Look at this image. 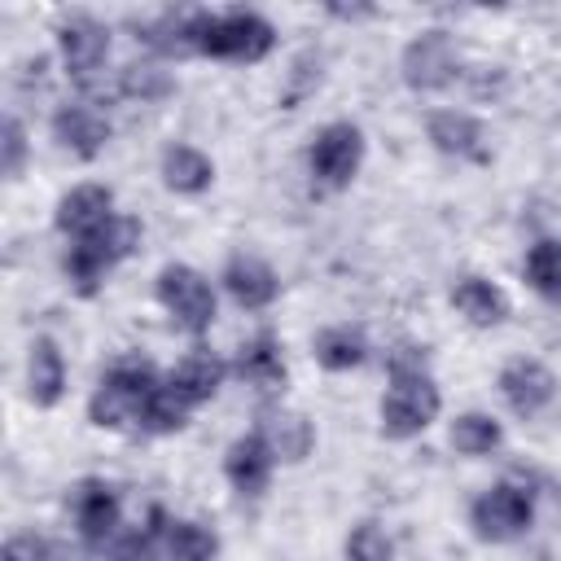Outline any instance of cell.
I'll return each mask as SVG.
<instances>
[{
  "label": "cell",
  "instance_id": "6da1fadb",
  "mask_svg": "<svg viewBox=\"0 0 561 561\" xmlns=\"http://www.w3.org/2000/svg\"><path fill=\"white\" fill-rule=\"evenodd\" d=\"M193 39H197V57L254 66L276 48V26L254 9H224V13L193 9Z\"/></svg>",
  "mask_w": 561,
  "mask_h": 561
},
{
  "label": "cell",
  "instance_id": "7a4b0ae2",
  "mask_svg": "<svg viewBox=\"0 0 561 561\" xmlns=\"http://www.w3.org/2000/svg\"><path fill=\"white\" fill-rule=\"evenodd\" d=\"M167 377H158V368L140 355H123L110 364V373L101 377V386L88 399V421L96 430H140V412L149 403V394L162 386Z\"/></svg>",
  "mask_w": 561,
  "mask_h": 561
},
{
  "label": "cell",
  "instance_id": "3957f363",
  "mask_svg": "<svg viewBox=\"0 0 561 561\" xmlns=\"http://www.w3.org/2000/svg\"><path fill=\"white\" fill-rule=\"evenodd\" d=\"M438 412H443V394L430 373H390V386L377 408L386 438H416L438 421Z\"/></svg>",
  "mask_w": 561,
  "mask_h": 561
},
{
  "label": "cell",
  "instance_id": "277c9868",
  "mask_svg": "<svg viewBox=\"0 0 561 561\" xmlns=\"http://www.w3.org/2000/svg\"><path fill=\"white\" fill-rule=\"evenodd\" d=\"M153 294H158L162 311L171 316V324L184 329L188 337H202V333L215 324L219 302H215L210 280H206L197 267H188V263H167V267L158 272V280H153Z\"/></svg>",
  "mask_w": 561,
  "mask_h": 561
},
{
  "label": "cell",
  "instance_id": "5b68a950",
  "mask_svg": "<svg viewBox=\"0 0 561 561\" xmlns=\"http://www.w3.org/2000/svg\"><path fill=\"white\" fill-rule=\"evenodd\" d=\"M57 53H61L66 75L83 88V96L96 101L101 96V70H105V57H110V26L96 22L92 13H75L57 26Z\"/></svg>",
  "mask_w": 561,
  "mask_h": 561
},
{
  "label": "cell",
  "instance_id": "8992f818",
  "mask_svg": "<svg viewBox=\"0 0 561 561\" xmlns=\"http://www.w3.org/2000/svg\"><path fill=\"white\" fill-rule=\"evenodd\" d=\"M530 522H535V495L522 482H495L469 508V526L482 543H513L530 530Z\"/></svg>",
  "mask_w": 561,
  "mask_h": 561
},
{
  "label": "cell",
  "instance_id": "52a82bcc",
  "mask_svg": "<svg viewBox=\"0 0 561 561\" xmlns=\"http://www.w3.org/2000/svg\"><path fill=\"white\" fill-rule=\"evenodd\" d=\"M399 75L412 92H443L451 88L465 66H460V48L447 31L430 26V31H416L408 44H403V57H399Z\"/></svg>",
  "mask_w": 561,
  "mask_h": 561
},
{
  "label": "cell",
  "instance_id": "ba28073f",
  "mask_svg": "<svg viewBox=\"0 0 561 561\" xmlns=\"http://www.w3.org/2000/svg\"><path fill=\"white\" fill-rule=\"evenodd\" d=\"M359 162H364V131L351 118L324 123L307 145V167H311L316 184H324V188H346L355 180Z\"/></svg>",
  "mask_w": 561,
  "mask_h": 561
},
{
  "label": "cell",
  "instance_id": "9c48e42d",
  "mask_svg": "<svg viewBox=\"0 0 561 561\" xmlns=\"http://www.w3.org/2000/svg\"><path fill=\"white\" fill-rule=\"evenodd\" d=\"M66 513L88 548H105L123 530V500L105 478H79L66 495Z\"/></svg>",
  "mask_w": 561,
  "mask_h": 561
},
{
  "label": "cell",
  "instance_id": "30bf717a",
  "mask_svg": "<svg viewBox=\"0 0 561 561\" xmlns=\"http://www.w3.org/2000/svg\"><path fill=\"white\" fill-rule=\"evenodd\" d=\"M495 386H500V399L508 403V412L522 416V421L539 416V412L557 399V377H552V368L539 364V359H526V355L508 359V364L500 368V381H495Z\"/></svg>",
  "mask_w": 561,
  "mask_h": 561
},
{
  "label": "cell",
  "instance_id": "8fae6325",
  "mask_svg": "<svg viewBox=\"0 0 561 561\" xmlns=\"http://www.w3.org/2000/svg\"><path fill=\"white\" fill-rule=\"evenodd\" d=\"M53 140L75 153V158H96L105 145H110V118L96 101L79 96V101H66L57 114H53Z\"/></svg>",
  "mask_w": 561,
  "mask_h": 561
},
{
  "label": "cell",
  "instance_id": "7c38bea8",
  "mask_svg": "<svg viewBox=\"0 0 561 561\" xmlns=\"http://www.w3.org/2000/svg\"><path fill=\"white\" fill-rule=\"evenodd\" d=\"M425 136H430V145L438 153H447L456 162H491L486 127L465 110H434L425 118Z\"/></svg>",
  "mask_w": 561,
  "mask_h": 561
},
{
  "label": "cell",
  "instance_id": "4fadbf2b",
  "mask_svg": "<svg viewBox=\"0 0 561 561\" xmlns=\"http://www.w3.org/2000/svg\"><path fill=\"white\" fill-rule=\"evenodd\" d=\"M110 215H114V188H110V184L88 180V184H75V188H66V193L57 197L53 224H57V232H61V237L79 241V237L96 232Z\"/></svg>",
  "mask_w": 561,
  "mask_h": 561
},
{
  "label": "cell",
  "instance_id": "5bb4252c",
  "mask_svg": "<svg viewBox=\"0 0 561 561\" xmlns=\"http://www.w3.org/2000/svg\"><path fill=\"white\" fill-rule=\"evenodd\" d=\"M254 434H259V438L272 447V456L285 460V465H302V460L316 451V425H311L302 412H294V408H263Z\"/></svg>",
  "mask_w": 561,
  "mask_h": 561
},
{
  "label": "cell",
  "instance_id": "9a60e30c",
  "mask_svg": "<svg viewBox=\"0 0 561 561\" xmlns=\"http://www.w3.org/2000/svg\"><path fill=\"white\" fill-rule=\"evenodd\" d=\"M224 289H228V298L241 307V311H267L272 302H276V294H280V280H276V272L259 259V254H232L228 263H224Z\"/></svg>",
  "mask_w": 561,
  "mask_h": 561
},
{
  "label": "cell",
  "instance_id": "2e32d148",
  "mask_svg": "<svg viewBox=\"0 0 561 561\" xmlns=\"http://www.w3.org/2000/svg\"><path fill=\"white\" fill-rule=\"evenodd\" d=\"M61 394H66V355L48 333H39L26 346V399L35 408H57Z\"/></svg>",
  "mask_w": 561,
  "mask_h": 561
},
{
  "label": "cell",
  "instance_id": "e0dca14e",
  "mask_svg": "<svg viewBox=\"0 0 561 561\" xmlns=\"http://www.w3.org/2000/svg\"><path fill=\"white\" fill-rule=\"evenodd\" d=\"M224 377H228V364H224L215 351L193 346V351L167 373V386H171L188 408H202V403H210V399L219 394Z\"/></svg>",
  "mask_w": 561,
  "mask_h": 561
},
{
  "label": "cell",
  "instance_id": "ac0fdd59",
  "mask_svg": "<svg viewBox=\"0 0 561 561\" xmlns=\"http://www.w3.org/2000/svg\"><path fill=\"white\" fill-rule=\"evenodd\" d=\"M272 469H276V456L272 447L250 430L241 438H232L228 456H224V478L232 482V491L241 495H263L267 482H272Z\"/></svg>",
  "mask_w": 561,
  "mask_h": 561
},
{
  "label": "cell",
  "instance_id": "d6986e66",
  "mask_svg": "<svg viewBox=\"0 0 561 561\" xmlns=\"http://www.w3.org/2000/svg\"><path fill=\"white\" fill-rule=\"evenodd\" d=\"M451 307H456L473 329L504 324V320H508V311H513L508 294H504L491 276H478V272L456 276V285H451Z\"/></svg>",
  "mask_w": 561,
  "mask_h": 561
},
{
  "label": "cell",
  "instance_id": "ffe728a7",
  "mask_svg": "<svg viewBox=\"0 0 561 561\" xmlns=\"http://www.w3.org/2000/svg\"><path fill=\"white\" fill-rule=\"evenodd\" d=\"M158 175H162V184H167L171 193L197 197V193H206V188L215 184V162H210V158H206L197 145L175 140V145H167V149H162Z\"/></svg>",
  "mask_w": 561,
  "mask_h": 561
},
{
  "label": "cell",
  "instance_id": "44dd1931",
  "mask_svg": "<svg viewBox=\"0 0 561 561\" xmlns=\"http://www.w3.org/2000/svg\"><path fill=\"white\" fill-rule=\"evenodd\" d=\"M140 237H145V228H140V219L136 215H123V210H114L96 232H88V237H79L75 245H83L105 272H114L123 259H131L136 250H140Z\"/></svg>",
  "mask_w": 561,
  "mask_h": 561
},
{
  "label": "cell",
  "instance_id": "7402d4cb",
  "mask_svg": "<svg viewBox=\"0 0 561 561\" xmlns=\"http://www.w3.org/2000/svg\"><path fill=\"white\" fill-rule=\"evenodd\" d=\"M232 373L241 377V381H250L254 390H263V394H276L280 386H285V355H280V342H276V333H254L241 351H237V364H232Z\"/></svg>",
  "mask_w": 561,
  "mask_h": 561
},
{
  "label": "cell",
  "instance_id": "603a6c76",
  "mask_svg": "<svg viewBox=\"0 0 561 561\" xmlns=\"http://www.w3.org/2000/svg\"><path fill=\"white\" fill-rule=\"evenodd\" d=\"M136 39L158 57H197L193 13H158L136 26Z\"/></svg>",
  "mask_w": 561,
  "mask_h": 561
},
{
  "label": "cell",
  "instance_id": "cb8c5ba5",
  "mask_svg": "<svg viewBox=\"0 0 561 561\" xmlns=\"http://www.w3.org/2000/svg\"><path fill=\"white\" fill-rule=\"evenodd\" d=\"M311 351H316V364H320V368H329V373H351V368H359V364L368 359V337H364V329H355V324H329V329L316 333Z\"/></svg>",
  "mask_w": 561,
  "mask_h": 561
},
{
  "label": "cell",
  "instance_id": "d4e9b609",
  "mask_svg": "<svg viewBox=\"0 0 561 561\" xmlns=\"http://www.w3.org/2000/svg\"><path fill=\"white\" fill-rule=\"evenodd\" d=\"M219 535L193 517H171L162 530V557L158 561H215Z\"/></svg>",
  "mask_w": 561,
  "mask_h": 561
},
{
  "label": "cell",
  "instance_id": "484cf974",
  "mask_svg": "<svg viewBox=\"0 0 561 561\" xmlns=\"http://www.w3.org/2000/svg\"><path fill=\"white\" fill-rule=\"evenodd\" d=\"M522 276L539 298L561 302V237H539L522 259Z\"/></svg>",
  "mask_w": 561,
  "mask_h": 561
},
{
  "label": "cell",
  "instance_id": "4316f807",
  "mask_svg": "<svg viewBox=\"0 0 561 561\" xmlns=\"http://www.w3.org/2000/svg\"><path fill=\"white\" fill-rule=\"evenodd\" d=\"M175 92V79L162 61H127L118 70V96L140 101V105H158Z\"/></svg>",
  "mask_w": 561,
  "mask_h": 561
},
{
  "label": "cell",
  "instance_id": "83f0119b",
  "mask_svg": "<svg viewBox=\"0 0 561 561\" xmlns=\"http://www.w3.org/2000/svg\"><path fill=\"white\" fill-rule=\"evenodd\" d=\"M504 443V430L491 412H460L451 421V447L460 456H491Z\"/></svg>",
  "mask_w": 561,
  "mask_h": 561
},
{
  "label": "cell",
  "instance_id": "f1b7e54d",
  "mask_svg": "<svg viewBox=\"0 0 561 561\" xmlns=\"http://www.w3.org/2000/svg\"><path fill=\"white\" fill-rule=\"evenodd\" d=\"M188 412H193V408L162 381V386L149 394L145 412H140V430H145V434H158V438H162V434H180V430L188 425Z\"/></svg>",
  "mask_w": 561,
  "mask_h": 561
},
{
  "label": "cell",
  "instance_id": "f546056e",
  "mask_svg": "<svg viewBox=\"0 0 561 561\" xmlns=\"http://www.w3.org/2000/svg\"><path fill=\"white\" fill-rule=\"evenodd\" d=\"M346 561H394V543L381 522H359L346 535Z\"/></svg>",
  "mask_w": 561,
  "mask_h": 561
},
{
  "label": "cell",
  "instance_id": "4dcf8cb0",
  "mask_svg": "<svg viewBox=\"0 0 561 561\" xmlns=\"http://www.w3.org/2000/svg\"><path fill=\"white\" fill-rule=\"evenodd\" d=\"M320 79H324V57H320L316 48H302V53L294 57V66H289V83H285V110H294L302 96H311V92L320 88Z\"/></svg>",
  "mask_w": 561,
  "mask_h": 561
},
{
  "label": "cell",
  "instance_id": "1f68e13d",
  "mask_svg": "<svg viewBox=\"0 0 561 561\" xmlns=\"http://www.w3.org/2000/svg\"><path fill=\"white\" fill-rule=\"evenodd\" d=\"M26 153H31L26 127H22L18 114H9V118H4V131H0V171H4V180H18V175H22Z\"/></svg>",
  "mask_w": 561,
  "mask_h": 561
},
{
  "label": "cell",
  "instance_id": "d6a6232c",
  "mask_svg": "<svg viewBox=\"0 0 561 561\" xmlns=\"http://www.w3.org/2000/svg\"><path fill=\"white\" fill-rule=\"evenodd\" d=\"M4 561H53V543L35 530H18L4 539Z\"/></svg>",
  "mask_w": 561,
  "mask_h": 561
},
{
  "label": "cell",
  "instance_id": "836d02e7",
  "mask_svg": "<svg viewBox=\"0 0 561 561\" xmlns=\"http://www.w3.org/2000/svg\"><path fill=\"white\" fill-rule=\"evenodd\" d=\"M504 66H478V70H469V83H473V92L478 96H491V92H500L504 88Z\"/></svg>",
  "mask_w": 561,
  "mask_h": 561
},
{
  "label": "cell",
  "instance_id": "e575fe53",
  "mask_svg": "<svg viewBox=\"0 0 561 561\" xmlns=\"http://www.w3.org/2000/svg\"><path fill=\"white\" fill-rule=\"evenodd\" d=\"M329 13L342 18V22H355V18H373L377 9L373 4H329Z\"/></svg>",
  "mask_w": 561,
  "mask_h": 561
}]
</instances>
